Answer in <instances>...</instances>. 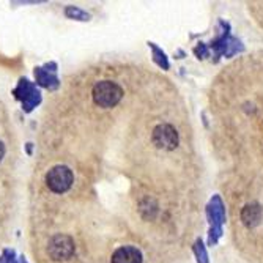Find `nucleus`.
Returning <instances> with one entry per match:
<instances>
[{"label": "nucleus", "instance_id": "nucleus-1", "mask_svg": "<svg viewBox=\"0 0 263 263\" xmlns=\"http://www.w3.org/2000/svg\"><path fill=\"white\" fill-rule=\"evenodd\" d=\"M91 95H93L95 104H98L100 107H104V109H109V107L117 106L118 101L122 100L123 90L120 85L112 81H103L93 87Z\"/></svg>", "mask_w": 263, "mask_h": 263}, {"label": "nucleus", "instance_id": "nucleus-2", "mask_svg": "<svg viewBox=\"0 0 263 263\" xmlns=\"http://www.w3.org/2000/svg\"><path fill=\"white\" fill-rule=\"evenodd\" d=\"M46 184L52 193L63 194L73 184V172L66 165H55L47 172L46 175Z\"/></svg>", "mask_w": 263, "mask_h": 263}, {"label": "nucleus", "instance_id": "nucleus-3", "mask_svg": "<svg viewBox=\"0 0 263 263\" xmlns=\"http://www.w3.org/2000/svg\"><path fill=\"white\" fill-rule=\"evenodd\" d=\"M47 252H49V255L55 261L68 260L71 255L74 254V243L66 235H55L52 240L49 241Z\"/></svg>", "mask_w": 263, "mask_h": 263}, {"label": "nucleus", "instance_id": "nucleus-4", "mask_svg": "<svg viewBox=\"0 0 263 263\" xmlns=\"http://www.w3.org/2000/svg\"><path fill=\"white\" fill-rule=\"evenodd\" d=\"M153 143L162 150H174L178 145V133L171 125H159L153 131Z\"/></svg>", "mask_w": 263, "mask_h": 263}, {"label": "nucleus", "instance_id": "nucleus-5", "mask_svg": "<svg viewBox=\"0 0 263 263\" xmlns=\"http://www.w3.org/2000/svg\"><path fill=\"white\" fill-rule=\"evenodd\" d=\"M110 263H142V254L137 248L123 246L112 254Z\"/></svg>", "mask_w": 263, "mask_h": 263}, {"label": "nucleus", "instance_id": "nucleus-6", "mask_svg": "<svg viewBox=\"0 0 263 263\" xmlns=\"http://www.w3.org/2000/svg\"><path fill=\"white\" fill-rule=\"evenodd\" d=\"M213 213V227H216L214 229V235H216V238L221 235V222L224 221V210H222V203L219 200V197H214V200L211 202L210 205V214Z\"/></svg>", "mask_w": 263, "mask_h": 263}, {"label": "nucleus", "instance_id": "nucleus-7", "mask_svg": "<svg viewBox=\"0 0 263 263\" xmlns=\"http://www.w3.org/2000/svg\"><path fill=\"white\" fill-rule=\"evenodd\" d=\"M260 216H261V210L257 203H251V205H246L243 213H241V218H243V222L248 226V227H254L258 224L260 221Z\"/></svg>", "mask_w": 263, "mask_h": 263}, {"label": "nucleus", "instance_id": "nucleus-8", "mask_svg": "<svg viewBox=\"0 0 263 263\" xmlns=\"http://www.w3.org/2000/svg\"><path fill=\"white\" fill-rule=\"evenodd\" d=\"M196 252H197V257H199V263H206V254H205V249L202 246V241L196 243Z\"/></svg>", "mask_w": 263, "mask_h": 263}, {"label": "nucleus", "instance_id": "nucleus-9", "mask_svg": "<svg viewBox=\"0 0 263 263\" xmlns=\"http://www.w3.org/2000/svg\"><path fill=\"white\" fill-rule=\"evenodd\" d=\"M4 155H5V145H4L2 142H0V161H2Z\"/></svg>", "mask_w": 263, "mask_h": 263}]
</instances>
